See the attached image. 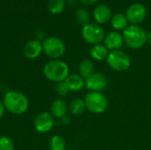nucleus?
<instances>
[{
    "instance_id": "28",
    "label": "nucleus",
    "mask_w": 151,
    "mask_h": 150,
    "mask_svg": "<svg viewBox=\"0 0 151 150\" xmlns=\"http://www.w3.org/2000/svg\"><path fill=\"white\" fill-rule=\"evenodd\" d=\"M4 111H5V108L4 106L3 101H0V119L3 118V116L4 114Z\"/></svg>"
},
{
    "instance_id": "26",
    "label": "nucleus",
    "mask_w": 151,
    "mask_h": 150,
    "mask_svg": "<svg viewBox=\"0 0 151 150\" xmlns=\"http://www.w3.org/2000/svg\"><path fill=\"white\" fill-rule=\"evenodd\" d=\"M79 1L85 5H92L94 4H96V2H98L99 0H79Z\"/></svg>"
},
{
    "instance_id": "13",
    "label": "nucleus",
    "mask_w": 151,
    "mask_h": 150,
    "mask_svg": "<svg viewBox=\"0 0 151 150\" xmlns=\"http://www.w3.org/2000/svg\"><path fill=\"white\" fill-rule=\"evenodd\" d=\"M24 55L28 59H36L43 52L42 42H40L36 39L27 42L23 50Z\"/></svg>"
},
{
    "instance_id": "7",
    "label": "nucleus",
    "mask_w": 151,
    "mask_h": 150,
    "mask_svg": "<svg viewBox=\"0 0 151 150\" xmlns=\"http://www.w3.org/2000/svg\"><path fill=\"white\" fill-rule=\"evenodd\" d=\"M81 36L86 42L91 45H96L104 41L105 37V32L100 25L89 22L82 27Z\"/></svg>"
},
{
    "instance_id": "8",
    "label": "nucleus",
    "mask_w": 151,
    "mask_h": 150,
    "mask_svg": "<svg viewBox=\"0 0 151 150\" xmlns=\"http://www.w3.org/2000/svg\"><path fill=\"white\" fill-rule=\"evenodd\" d=\"M125 15L131 25L139 26L146 19L147 9L141 3H134L128 6Z\"/></svg>"
},
{
    "instance_id": "16",
    "label": "nucleus",
    "mask_w": 151,
    "mask_h": 150,
    "mask_svg": "<svg viewBox=\"0 0 151 150\" xmlns=\"http://www.w3.org/2000/svg\"><path fill=\"white\" fill-rule=\"evenodd\" d=\"M110 50L104 46V44L99 43L96 45H93L89 50L90 57L96 61H102L107 58Z\"/></svg>"
},
{
    "instance_id": "12",
    "label": "nucleus",
    "mask_w": 151,
    "mask_h": 150,
    "mask_svg": "<svg viewBox=\"0 0 151 150\" xmlns=\"http://www.w3.org/2000/svg\"><path fill=\"white\" fill-rule=\"evenodd\" d=\"M92 15L96 24L102 25L111 21L112 11L107 4H99L94 9Z\"/></svg>"
},
{
    "instance_id": "18",
    "label": "nucleus",
    "mask_w": 151,
    "mask_h": 150,
    "mask_svg": "<svg viewBox=\"0 0 151 150\" xmlns=\"http://www.w3.org/2000/svg\"><path fill=\"white\" fill-rule=\"evenodd\" d=\"M111 24L112 27L115 29V31H120V30L124 31L128 27L129 22L125 14L119 12L112 15L111 19Z\"/></svg>"
},
{
    "instance_id": "31",
    "label": "nucleus",
    "mask_w": 151,
    "mask_h": 150,
    "mask_svg": "<svg viewBox=\"0 0 151 150\" xmlns=\"http://www.w3.org/2000/svg\"><path fill=\"white\" fill-rule=\"evenodd\" d=\"M66 150H68V149H66Z\"/></svg>"
},
{
    "instance_id": "29",
    "label": "nucleus",
    "mask_w": 151,
    "mask_h": 150,
    "mask_svg": "<svg viewBox=\"0 0 151 150\" xmlns=\"http://www.w3.org/2000/svg\"><path fill=\"white\" fill-rule=\"evenodd\" d=\"M147 42H149V43L151 44V31H150L149 33H147Z\"/></svg>"
},
{
    "instance_id": "10",
    "label": "nucleus",
    "mask_w": 151,
    "mask_h": 150,
    "mask_svg": "<svg viewBox=\"0 0 151 150\" xmlns=\"http://www.w3.org/2000/svg\"><path fill=\"white\" fill-rule=\"evenodd\" d=\"M54 126L55 118L50 114V112H41L34 119V126L35 130L41 133H46L50 132Z\"/></svg>"
},
{
    "instance_id": "5",
    "label": "nucleus",
    "mask_w": 151,
    "mask_h": 150,
    "mask_svg": "<svg viewBox=\"0 0 151 150\" xmlns=\"http://www.w3.org/2000/svg\"><path fill=\"white\" fill-rule=\"evenodd\" d=\"M43 53L50 59H60L65 53V42L57 36L47 37L42 42Z\"/></svg>"
},
{
    "instance_id": "23",
    "label": "nucleus",
    "mask_w": 151,
    "mask_h": 150,
    "mask_svg": "<svg viewBox=\"0 0 151 150\" xmlns=\"http://www.w3.org/2000/svg\"><path fill=\"white\" fill-rule=\"evenodd\" d=\"M0 150H15L12 140L7 136H0Z\"/></svg>"
},
{
    "instance_id": "20",
    "label": "nucleus",
    "mask_w": 151,
    "mask_h": 150,
    "mask_svg": "<svg viewBox=\"0 0 151 150\" xmlns=\"http://www.w3.org/2000/svg\"><path fill=\"white\" fill-rule=\"evenodd\" d=\"M65 0H50L48 3V9L52 14H60L65 9Z\"/></svg>"
},
{
    "instance_id": "30",
    "label": "nucleus",
    "mask_w": 151,
    "mask_h": 150,
    "mask_svg": "<svg viewBox=\"0 0 151 150\" xmlns=\"http://www.w3.org/2000/svg\"><path fill=\"white\" fill-rule=\"evenodd\" d=\"M0 83H1V78H0Z\"/></svg>"
},
{
    "instance_id": "11",
    "label": "nucleus",
    "mask_w": 151,
    "mask_h": 150,
    "mask_svg": "<svg viewBox=\"0 0 151 150\" xmlns=\"http://www.w3.org/2000/svg\"><path fill=\"white\" fill-rule=\"evenodd\" d=\"M104 44L110 51L120 50L124 44L122 34H120L119 31H111L108 33L105 34L104 39Z\"/></svg>"
},
{
    "instance_id": "21",
    "label": "nucleus",
    "mask_w": 151,
    "mask_h": 150,
    "mask_svg": "<svg viewBox=\"0 0 151 150\" xmlns=\"http://www.w3.org/2000/svg\"><path fill=\"white\" fill-rule=\"evenodd\" d=\"M49 147L50 150H66L65 141L59 135H54L50 138Z\"/></svg>"
},
{
    "instance_id": "25",
    "label": "nucleus",
    "mask_w": 151,
    "mask_h": 150,
    "mask_svg": "<svg viewBox=\"0 0 151 150\" xmlns=\"http://www.w3.org/2000/svg\"><path fill=\"white\" fill-rule=\"evenodd\" d=\"M35 35H36V40H38V41H40V42H41V40L43 42V41L47 38V37H46V34H45V32H44L42 29H41V28H39V29L36 30Z\"/></svg>"
},
{
    "instance_id": "6",
    "label": "nucleus",
    "mask_w": 151,
    "mask_h": 150,
    "mask_svg": "<svg viewBox=\"0 0 151 150\" xmlns=\"http://www.w3.org/2000/svg\"><path fill=\"white\" fill-rule=\"evenodd\" d=\"M106 61L109 67L116 72H125L131 66L129 55L121 50L110 51Z\"/></svg>"
},
{
    "instance_id": "1",
    "label": "nucleus",
    "mask_w": 151,
    "mask_h": 150,
    "mask_svg": "<svg viewBox=\"0 0 151 150\" xmlns=\"http://www.w3.org/2000/svg\"><path fill=\"white\" fill-rule=\"evenodd\" d=\"M3 103L5 111L14 115H21L29 108L28 98L21 92L9 90L3 97Z\"/></svg>"
},
{
    "instance_id": "22",
    "label": "nucleus",
    "mask_w": 151,
    "mask_h": 150,
    "mask_svg": "<svg viewBox=\"0 0 151 150\" xmlns=\"http://www.w3.org/2000/svg\"><path fill=\"white\" fill-rule=\"evenodd\" d=\"M76 21L82 26H85L90 21V14L85 8H79L76 10L74 14Z\"/></svg>"
},
{
    "instance_id": "3",
    "label": "nucleus",
    "mask_w": 151,
    "mask_h": 150,
    "mask_svg": "<svg viewBox=\"0 0 151 150\" xmlns=\"http://www.w3.org/2000/svg\"><path fill=\"white\" fill-rule=\"evenodd\" d=\"M124 43L130 49L138 50L142 48L147 42V33L145 30L137 25H130L123 31Z\"/></svg>"
},
{
    "instance_id": "17",
    "label": "nucleus",
    "mask_w": 151,
    "mask_h": 150,
    "mask_svg": "<svg viewBox=\"0 0 151 150\" xmlns=\"http://www.w3.org/2000/svg\"><path fill=\"white\" fill-rule=\"evenodd\" d=\"M79 74L83 78L87 79L90 75H92L95 72V64L92 60L88 58H85L81 61L78 66Z\"/></svg>"
},
{
    "instance_id": "2",
    "label": "nucleus",
    "mask_w": 151,
    "mask_h": 150,
    "mask_svg": "<svg viewBox=\"0 0 151 150\" xmlns=\"http://www.w3.org/2000/svg\"><path fill=\"white\" fill-rule=\"evenodd\" d=\"M43 74L49 80L58 83L65 81L70 74L68 65L61 59H50L43 66Z\"/></svg>"
},
{
    "instance_id": "27",
    "label": "nucleus",
    "mask_w": 151,
    "mask_h": 150,
    "mask_svg": "<svg viewBox=\"0 0 151 150\" xmlns=\"http://www.w3.org/2000/svg\"><path fill=\"white\" fill-rule=\"evenodd\" d=\"M70 122H71V118L67 115H65V117H63L61 118V123L63 125H68V124H70Z\"/></svg>"
},
{
    "instance_id": "19",
    "label": "nucleus",
    "mask_w": 151,
    "mask_h": 150,
    "mask_svg": "<svg viewBox=\"0 0 151 150\" xmlns=\"http://www.w3.org/2000/svg\"><path fill=\"white\" fill-rule=\"evenodd\" d=\"M69 110H70V112L73 116L82 115L85 112V111L87 110V107H86V103H85L84 99L75 98L73 101L71 102V103L69 105Z\"/></svg>"
},
{
    "instance_id": "24",
    "label": "nucleus",
    "mask_w": 151,
    "mask_h": 150,
    "mask_svg": "<svg viewBox=\"0 0 151 150\" xmlns=\"http://www.w3.org/2000/svg\"><path fill=\"white\" fill-rule=\"evenodd\" d=\"M55 90H56V93L58 94V95H59L60 97H65L66 96L70 90L65 83V81H62V82H58V83H56V87H55Z\"/></svg>"
},
{
    "instance_id": "9",
    "label": "nucleus",
    "mask_w": 151,
    "mask_h": 150,
    "mask_svg": "<svg viewBox=\"0 0 151 150\" xmlns=\"http://www.w3.org/2000/svg\"><path fill=\"white\" fill-rule=\"evenodd\" d=\"M107 87L108 79L104 73L95 72L92 75L85 79V88L89 92H103Z\"/></svg>"
},
{
    "instance_id": "14",
    "label": "nucleus",
    "mask_w": 151,
    "mask_h": 150,
    "mask_svg": "<svg viewBox=\"0 0 151 150\" xmlns=\"http://www.w3.org/2000/svg\"><path fill=\"white\" fill-rule=\"evenodd\" d=\"M65 81L69 90L72 92H79L85 88V79H83L79 73L69 74Z\"/></svg>"
},
{
    "instance_id": "15",
    "label": "nucleus",
    "mask_w": 151,
    "mask_h": 150,
    "mask_svg": "<svg viewBox=\"0 0 151 150\" xmlns=\"http://www.w3.org/2000/svg\"><path fill=\"white\" fill-rule=\"evenodd\" d=\"M69 106L67 105L66 102L63 99H57L55 100L51 106H50V114L56 118L61 119L63 117L67 115Z\"/></svg>"
},
{
    "instance_id": "4",
    "label": "nucleus",
    "mask_w": 151,
    "mask_h": 150,
    "mask_svg": "<svg viewBox=\"0 0 151 150\" xmlns=\"http://www.w3.org/2000/svg\"><path fill=\"white\" fill-rule=\"evenodd\" d=\"M87 110L94 114H102L109 106L107 97L102 92H88L84 98Z\"/></svg>"
}]
</instances>
